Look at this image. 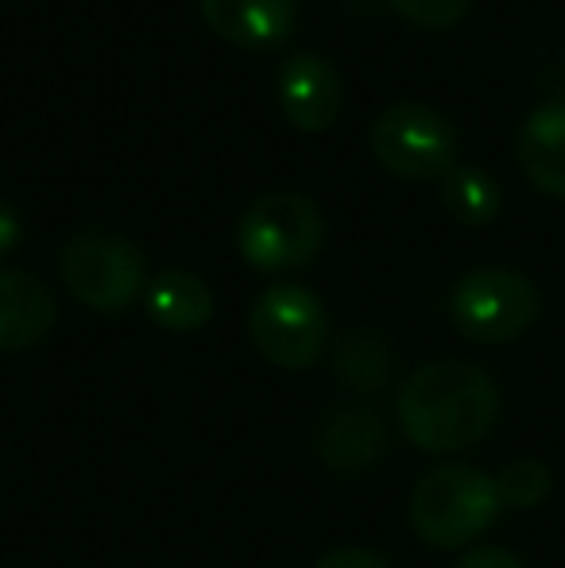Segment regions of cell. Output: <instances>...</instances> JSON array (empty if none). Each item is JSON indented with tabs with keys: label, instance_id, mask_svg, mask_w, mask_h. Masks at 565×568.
Instances as JSON below:
<instances>
[{
	"label": "cell",
	"instance_id": "6da1fadb",
	"mask_svg": "<svg viewBox=\"0 0 565 568\" xmlns=\"http://www.w3.org/2000/svg\"><path fill=\"white\" fill-rule=\"evenodd\" d=\"M400 426L423 453H461L484 442L500 418V390L468 359H434L400 390Z\"/></svg>",
	"mask_w": 565,
	"mask_h": 568
},
{
	"label": "cell",
	"instance_id": "7a4b0ae2",
	"mask_svg": "<svg viewBox=\"0 0 565 568\" xmlns=\"http://www.w3.org/2000/svg\"><path fill=\"white\" fill-rule=\"evenodd\" d=\"M496 479L468 464H442L411 491V526L434 549H465L500 518Z\"/></svg>",
	"mask_w": 565,
	"mask_h": 568
},
{
	"label": "cell",
	"instance_id": "3957f363",
	"mask_svg": "<svg viewBox=\"0 0 565 568\" xmlns=\"http://www.w3.org/2000/svg\"><path fill=\"white\" fill-rule=\"evenodd\" d=\"M62 283L82 306L113 314L148 291V260L129 236L109 229H82L62 244Z\"/></svg>",
	"mask_w": 565,
	"mask_h": 568
},
{
	"label": "cell",
	"instance_id": "277c9868",
	"mask_svg": "<svg viewBox=\"0 0 565 568\" xmlns=\"http://www.w3.org/2000/svg\"><path fill=\"white\" fill-rule=\"evenodd\" d=\"M325 244V221L306 194L272 190L249 202L236 221V252L256 271H294Z\"/></svg>",
	"mask_w": 565,
	"mask_h": 568
},
{
	"label": "cell",
	"instance_id": "5b68a950",
	"mask_svg": "<svg viewBox=\"0 0 565 568\" xmlns=\"http://www.w3.org/2000/svg\"><path fill=\"white\" fill-rule=\"evenodd\" d=\"M538 286L523 271L481 267L468 271L450 294L453 329L476 344H507L538 322Z\"/></svg>",
	"mask_w": 565,
	"mask_h": 568
},
{
	"label": "cell",
	"instance_id": "8992f818",
	"mask_svg": "<svg viewBox=\"0 0 565 568\" xmlns=\"http://www.w3.org/2000/svg\"><path fill=\"white\" fill-rule=\"evenodd\" d=\"M372 155L400 179H442L457 159V128L442 109L400 101L384 109L369 132Z\"/></svg>",
	"mask_w": 565,
	"mask_h": 568
},
{
	"label": "cell",
	"instance_id": "52a82bcc",
	"mask_svg": "<svg viewBox=\"0 0 565 568\" xmlns=\"http://www.w3.org/2000/svg\"><path fill=\"white\" fill-rule=\"evenodd\" d=\"M249 337L275 367H310L330 341V314L306 286H268L249 314Z\"/></svg>",
	"mask_w": 565,
	"mask_h": 568
},
{
	"label": "cell",
	"instance_id": "ba28073f",
	"mask_svg": "<svg viewBox=\"0 0 565 568\" xmlns=\"http://www.w3.org/2000/svg\"><path fill=\"white\" fill-rule=\"evenodd\" d=\"M275 101L294 128L325 132L337 124L345 90H341V74L333 70V62H325L314 51H299L286 54L275 70Z\"/></svg>",
	"mask_w": 565,
	"mask_h": 568
},
{
	"label": "cell",
	"instance_id": "9c48e42d",
	"mask_svg": "<svg viewBox=\"0 0 565 568\" xmlns=\"http://www.w3.org/2000/svg\"><path fill=\"white\" fill-rule=\"evenodd\" d=\"M202 20L225 43L244 51H268L294 31L299 4L294 0H202Z\"/></svg>",
	"mask_w": 565,
	"mask_h": 568
},
{
	"label": "cell",
	"instance_id": "30bf717a",
	"mask_svg": "<svg viewBox=\"0 0 565 568\" xmlns=\"http://www.w3.org/2000/svg\"><path fill=\"white\" fill-rule=\"evenodd\" d=\"M59 322L54 294L28 271L0 267V352H23L39 344Z\"/></svg>",
	"mask_w": 565,
	"mask_h": 568
},
{
	"label": "cell",
	"instance_id": "8fae6325",
	"mask_svg": "<svg viewBox=\"0 0 565 568\" xmlns=\"http://www.w3.org/2000/svg\"><path fill=\"white\" fill-rule=\"evenodd\" d=\"M519 166L551 197H565V101L538 105L519 132Z\"/></svg>",
	"mask_w": 565,
	"mask_h": 568
},
{
	"label": "cell",
	"instance_id": "7c38bea8",
	"mask_svg": "<svg viewBox=\"0 0 565 568\" xmlns=\"http://www.w3.org/2000/svg\"><path fill=\"white\" fill-rule=\"evenodd\" d=\"M143 306L159 329L194 333L213 317V294L190 271H159L143 291Z\"/></svg>",
	"mask_w": 565,
	"mask_h": 568
},
{
	"label": "cell",
	"instance_id": "4fadbf2b",
	"mask_svg": "<svg viewBox=\"0 0 565 568\" xmlns=\"http://www.w3.org/2000/svg\"><path fill=\"white\" fill-rule=\"evenodd\" d=\"M387 445V434L376 414L369 410H345L330 422L322 437V456L337 471H364L369 464L380 460Z\"/></svg>",
	"mask_w": 565,
	"mask_h": 568
},
{
	"label": "cell",
	"instance_id": "5bb4252c",
	"mask_svg": "<svg viewBox=\"0 0 565 568\" xmlns=\"http://www.w3.org/2000/svg\"><path fill=\"white\" fill-rule=\"evenodd\" d=\"M442 205L453 221L476 229L496 221L504 194H500V182L484 166H453L450 174H442Z\"/></svg>",
	"mask_w": 565,
	"mask_h": 568
},
{
	"label": "cell",
	"instance_id": "9a60e30c",
	"mask_svg": "<svg viewBox=\"0 0 565 568\" xmlns=\"http://www.w3.org/2000/svg\"><path fill=\"white\" fill-rule=\"evenodd\" d=\"M496 491H500V503L504 507H515V510H535L551 499L554 491V476L543 460H512L504 471L496 476Z\"/></svg>",
	"mask_w": 565,
	"mask_h": 568
},
{
	"label": "cell",
	"instance_id": "2e32d148",
	"mask_svg": "<svg viewBox=\"0 0 565 568\" xmlns=\"http://www.w3.org/2000/svg\"><path fill=\"white\" fill-rule=\"evenodd\" d=\"M337 372L349 387L361 390H376L384 387L387 379V348L380 337H369V333H353L337 352Z\"/></svg>",
	"mask_w": 565,
	"mask_h": 568
},
{
	"label": "cell",
	"instance_id": "e0dca14e",
	"mask_svg": "<svg viewBox=\"0 0 565 568\" xmlns=\"http://www.w3.org/2000/svg\"><path fill=\"white\" fill-rule=\"evenodd\" d=\"M403 20L418 23V28H453L461 16L468 12L473 0H387Z\"/></svg>",
	"mask_w": 565,
	"mask_h": 568
},
{
	"label": "cell",
	"instance_id": "ac0fdd59",
	"mask_svg": "<svg viewBox=\"0 0 565 568\" xmlns=\"http://www.w3.org/2000/svg\"><path fill=\"white\" fill-rule=\"evenodd\" d=\"M314 568H392V565L380 554H372V549H333Z\"/></svg>",
	"mask_w": 565,
	"mask_h": 568
},
{
	"label": "cell",
	"instance_id": "d6986e66",
	"mask_svg": "<svg viewBox=\"0 0 565 568\" xmlns=\"http://www.w3.org/2000/svg\"><path fill=\"white\" fill-rule=\"evenodd\" d=\"M453 568H523V561L507 549H496V546H484V549H473L465 554Z\"/></svg>",
	"mask_w": 565,
	"mask_h": 568
},
{
	"label": "cell",
	"instance_id": "ffe728a7",
	"mask_svg": "<svg viewBox=\"0 0 565 568\" xmlns=\"http://www.w3.org/2000/svg\"><path fill=\"white\" fill-rule=\"evenodd\" d=\"M20 236H23L20 213H16V205H12V202H4V197H0V260H4L8 252H16Z\"/></svg>",
	"mask_w": 565,
	"mask_h": 568
}]
</instances>
